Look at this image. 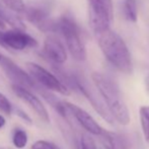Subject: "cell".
<instances>
[{"instance_id":"1","label":"cell","mask_w":149,"mask_h":149,"mask_svg":"<svg viewBox=\"0 0 149 149\" xmlns=\"http://www.w3.org/2000/svg\"><path fill=\"white\" fill-rule=\"evenodd\" d=\"M94 36L107 60L121 72L131 74L133 71L132 57L124 40L110 26L94 33Z\"/></svg>"},{"instance_id":"2","label":"cell","mask_w":149,"mask_h":149,"mask_svg":"<svg viewBox=\"0 0 149 149\" xmlns=\"http://www.w3.org/2000/svg\"><path fill=\"white\" fill-rule=\"evenodd\" d=\"M91 78L113 119L123 126L129 125L131 121L129 109L116 82L100 72H93Z\"/></svg>"},{"instance_id":"3","label":"cell","mask_w":149,"mask_h":149,"mask_svg":"<svg viewBox=\"0 0 149 149\" xmlns=\"http://www.w3.org/2000/svg\"><path fill=\"white\" fill-rule=\"evenodd\" d=\"M50 31L62 35L67 49L75 60L84 61L86 59V50L81 39L80 29L72 16L63 15L58 20H53Z\"/></svg>"},{"instance_id":"4","label":"cell","mask_w":149,"mask_h":149,"mask_svg":"<svg viewBox=\"0 0 149 149\" xmlns=\"http://www.w3.org/2000/svg\"><path fill=\"white\" fill-rule=\"evenodd\" d=\"M53 10V0H33L24 5L22 12L26 20L44 31H49L52 20L50 19Z\"/></svg>"},{"instance_id":"5","label":"cell","mask_w":149,"mask_h":149,"mask_svg":"<svg viewBox=\"0 0 149 149\" xmlns=\"http://www.w3.org/2000/svg\"><path fill=\"white\" fill-rule=\"evenodd\" d=\"M26 66L36 83H39L44 88L54 92H58L60 94H64V95L70 94V90L68 87L56 75L44 68L43 66L33 62H28Z\"/></svg>"},{"instance_id":"6","label":"cell","mask_w":149,"mask_h":149,"mask_svg":"<svg viewBox=\"0 0 149 149\" xmlns=\"http://www.w3.org/2000/svg\"><path fill=\"white\" fill-rule=\"evenodd\" d=\"M89 24L93 33L110 26L114 15L113 0H88Z\"/></svg>"},{"instance_id":"7","label":"cell","mask_w":149,"mask_h":149,"mask_svg":"<svg viewBox=\"0 0 149 149\" xmlns=\"http://www.w3.org/2000/svg\"><path fill=\"white\" fill-rule=\"evenodd\" d=\"M0 46L16 51H24L29 48L37 47L38 42L26 31L15 28L6 31H0Z\"/></svg>"},{"instance_id":"8","label":"cell","mask_w":149,"mask_h":149,"mask_svg":"<svg viewBox=\"0 0 149 149\" xmlns=\"http://www.w3.org/2000/svg\"><path fill=\"white\" fill-rule=\"evenodd\" d=\"M0 64L5 72L6 76L8 77L12 84L20 85L26 88H35L37 87V83L30 75V73H26L24 69L20 68L18 65H16L9 58L2 56L0 60Z\"/></svg>"},{"instance_id":"9","label":"cell","mask_w":149,"mask_h":149,"mask_svg":"<svg viewBox=\"0 0 149 149\" xmlns=\"http://www.w3.org/2000/svg\"><path fill=\"white\" fill-rule=\"evenodd\" d=\"M73 87L78 89L79 91L88 100V102L91 104V106L93 107V109L96 111V113H97L104 121L108 122L109 124H113L114 119H113L111 113L109 112L106 104L102 102V100L98 98V96L94 93L93 90L90 88L89 85L87 84V83H85L84 80H82V79H80L79 77L73 75Z\"/></svg>"},{"instance_id":"10","label":"cell","mask_w":149,"mask_h":149,"mask_svg":"<svg viewBox=\"0 0 149 149\" xmlns=\"http://www.w3.org/2000/svg\"><path fill=\"white\" fill-rule=\"evenodd\" d=\"M11 89L14 92L16 96H17L19 100H22V102H24L29 107L38 115L41 120L45 122H50V117L49 113H48L47 109H46L45 104L42 102V100L38 97L36 94H33L29 88H26L24 86H20V85L12 84Z\"/></svg>"},{"instance_id":"11","label":"cell","mask_w":149,"mask_h":149,"mask_svg":"<svg viewBox=\"0 0 149 149\" xmlns=\"http://www.w3.org/2000/svg\"><path fill=\"white\" fill-rule=\"evenodd\" d=\"M43 54L51 62L56 65H61L66 62L67 51L62 42L56 36L49 35L44 41Z\"/></svg>"},{"instance_id":"12","label":"cell","mask_w":149,"mask_h":149,"mask_svg":"<svg viewBox=\"0 0 149 149\" xmlns=\"http://www.w3.org/2000/svg\"><path fill=\"white\" fill-rule=\"evenodd\" d=\"M65 104H66L69 113L76 119V121L80 124L81 127L86 130L89 134L97 136H100L102 134V128L86 111H84L83 109H81L80 107L76 106V104H71V102H65Z\"/></svg>"},{"instance_id":"13","label":"cell","mask_w":149,"mask_h":149,"mask_svg":"<svg viewBox=\"0 0 149 149\" xmlns=\"http://www.w3.org/2000/svg\"><path fill=\"white\" fill-rule=\"evenodd\" d=\"M100 136L102 137V141H104V145L106 149H128L125 141L118 134L114 133V132L102 129V132Z\"/></svg>"},{"instance_id":"14","label":"cell","mask_w":149,"mask_h":149,"mask_svg":"<svg viewBox=\"0 0 149 149\" xmlns=\"http://www.w3.org/2000/svg\"><path fill=\"white\" fill-rule=\"evenodd\" d=\"M139 118L141 129L143 132V135L145 140L149 144V107L142 106L139 110Z\"/></svg>"},{"instance_id":"15","label":"cell","mask_w":149,"mask_h":149,"mask_svg":"<svg viewBox=\"0 0 149 149\" xmlns=\"http://www.w3.org/2000/svg\"><path fill=\"white\" fill-rule=\"evenodd\" d=\"M124 12L128 20L131 22H137V4L136 0H125L124 1Z\"/></svg>"},{"instance_id":"16","label":"cell","mask_w":149,"mask_h":149,"mask_svg":"<svg viewBox=\"0 0 149 149\" xmlns=\"http://www.w3.org/2000/svg\"><path fill=\"white\" fill-rule=\"evenodd\" d=\"M28 134L22 129H16L12 135V143H13L14 147L17 149H22L26 147L28 144Z\"/></svg>"},{"instance_id":"17","label":"cell","mask_w":149,"mask_h":149,"mask_svg":"<svg viewBox=\"0 0 149 149\" xmlns=\"http://www.w3.org/2000/svg\"><path fill=\"white\" fill-rule=\"evenodd\" d=\"M1 2L8 8L14 12L22 13L24 9V0H1Z\"/></svg>"},{"instance_id":"18","label":"cell","mask_w":149,"mask_h":149,"mask_svg":"<svg viewBox=\"0 0 149 149\" xmlns=\"http://www.w3.org/2000/svg\"><path fill=\"white\" fill-rule=\"evenodd\" d=\"M80 147L81 149H97L94 140L91 136L87 134H82L80 138Z\"/></svg>"},{"instance_id":"19","label":"cell","mask_w":149,"mask_h":149,"mask_svg":"<svg viewBox=\"0 0 149 149\" xmlns=\"http://www.w3.org/2000/svg\"><path fill=\"white\" fill-rule=\"evenodd\" d=\"M0 111L5 115H10L12 113L11 102L2 92H0Z\"/></svg>"},{"instance_id":"20","label":"cell","mask_w":149,"mask_h":149,"mask_svg":"<svg viewBox=\"0 0 149 149\" xmlns=\"http://www.w3.org/2000/svg\"><path fill=\"white\" fill-rule=\"evenodd\" d=\"M31 149H60L53 142L47 140H38L31 145Z\"/></svg>"},{"instance_id":"21","label":"cell","mask_w":149,"mask_h":149,"mask_svg":"<svg viewBox=\"0 0 149 149\" xmlns=\"http://www.w3.org/2000/svg\"><path fill=\"white\" fill-rule=\"evenodd\" d=\"M0 18H1L3 22H9L10 24H12L13 26H18V24H20V22H18V19H16L15 17H11L10 14H8L7 12L5 11V9L2 8V6L0 5Z\"/></svg>"},{"instance_id":"22","label":"cell","mask_w":149,"mask_h":149,"mask_svg":"<svg viewBox=\"0 0 149 149\" xmlns=\"http://www.w3.org/2000/svg\"><path fill=\"white\" fill-rule=\"evenodd\" d=\"M16 115H17L22 121L26 122V123L33 124V120L31 119V117L29 116V114H26V113L24 112V110H22V109H17V110H16Z\"/></svg>"},{"instance_id":"23","label":"cell","mask_w":149,"mask_h":149,"mask_svg":"<svg viewBox=\"0 0 149 149\" xmlns=\"http://www.w3.org/2000/svg\"><path fill=\"white\" fill-rule=\"evenodd\" d=\"M144 83H145L146 92H147V94H148V96H149V74L145 77V81H144Z\"/></svg>"},{"instance_id":"24","label":"cell","mask_w":149,"mask_h":149,"mask_svg":"<svg viewBox=\"0 0 149 149\" xmlns=\"http://www.w3.org/2000/svg\"><path fill=\"white\" fill-rule=\"evenodd\" d=\"M5 124H6L5 118H4L2 115H0V129H1V128H3L4 126H5Z\"/></svg>"},{"instance_id":"25","label":"cell","mask_w":149,"mask_h":149,"mask_svg":"<svg viewBox=\"0 0 149 149\" xmlns=\"http://www.w3.org/2000/svg\"><path fill=\"white\" fill-rule=\"evenodd\" d=\"M5 28V22H3V20L0 18V29H4Z\"/></svg>"},{"instance_id":"26","label":"cell","mask_w":149,"mask_h":149,"mask_svg":"<svg viewBox=\"0 0 149 149\" xmlns=\"http://www.w3.org/2000/svg\"><path fill=\"white\" fill-rule=\"evenodd\" d=\"M1 58H2V55H1V54H0V60H1Z\"/></svg>"}]
</instances>
